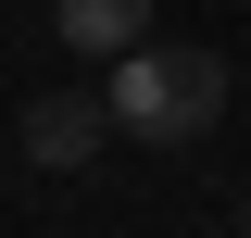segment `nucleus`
<instances>
[{
	"instance_id": "1",
	"label": "nucleus",
	"mask_w": 251,
	"mask_h": 238,
	"mask_svg": "<svg viewBox=\"0 0 251 238\" xmlns=\"http://www.w3.org/2000/svg\"><path fill=\"white\" fill-rule=\"evenodd\" d=\"M113 138H151V150H188L201 125L226 113V50H188V38H138L113 63Z\"/></svg>"
},
{
	"instance_id": "2",
	"label": "nucleus",
	"mask_w": 251,
	"mask_h": 238,
	"mask_svg": "<svg viewBox=\"0 0 251 238\" xmlns=\"http://www.w3.org/2000/svg\"><path fill=\"white\" fill-rule=\"evenodd\" d=\"M13 125H25V163H38V176H88L100 138H113V100H88V88H38Z\"/></svg>"
},
{
	"instance_id": "3",
	"label": "nucleus",
	"mask_w": 251,
	"mask_h": 238,
	"mask_svg": "<svg viewBox=\"0 0 251 238\" xmlns=\"http://www.w3.org/2000/svg\"><path fill=\"white\" fill-rule=\"evenodd\" d=\"M151 13H163V0H50L63 50H88V63H126L138 38H151Z\"/></svg>"
},
{
	"instance_id": "4",
	"label": "nucleus",
	"mask_w": 251,
	"mask_h": 238,
	"mask_svg": "<svg viewBox=\"0 0 251 238\" xmlns=\"http://www.w3.org/2000/svg\"><path fill=\"white\" fill-rule=\"evenodd\" d=\"M226 238H251V201H239V213H226Z\"/></svg>"
}]
</instances>
